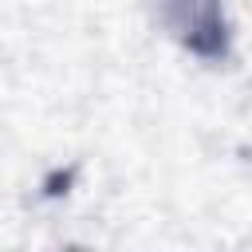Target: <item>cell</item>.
Wrapping results in <instances>:
<instances>
[{
  "label": "cell",
  "instance_id": "1",
  "mask_svg": "<svg viewBox=\"0 0 252 252\" xmlns=\"http://www.w3.org/2000/svg\"><path fill=\"white\" fill-rule=\"evenodd\" d=\"M161 28L177 47L205 63H224L232 47L224 0H154Z\"/></svg>",
  "mask_w": 252,
  "mask_h": 252
}]
</instances>
